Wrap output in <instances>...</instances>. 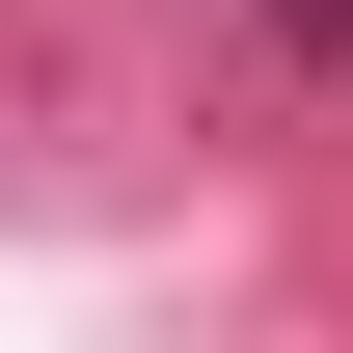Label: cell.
I'll list each match as a JSON object with an SVG mask.
<instances>
[{"instance_id":"1","label":"cell","mask_w":353,"mask_h":353,"mask_svg":"<svg viewBox=\"0 0 353 353\" xmlns=\"http://www.w3.org/2000/svg\"><path fill=\"white\" fill-rule=\"evenodd\" d=\"M272 28H299V54H353V0H272Z\"/></svg>"}]
</instances>
